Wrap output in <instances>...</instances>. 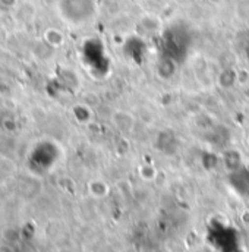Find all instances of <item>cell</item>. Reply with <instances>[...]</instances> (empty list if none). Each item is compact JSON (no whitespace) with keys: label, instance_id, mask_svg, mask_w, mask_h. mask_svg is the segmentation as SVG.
Segmentation results:
<instances>
[{"label":"cell","instance_id":"obj_1","mask_svg":"<svg viewBox=\"0 0 249 252\" xmlns=\"http://www.w3.org/2000/svg\"><path fill=\"white\" fill-rule=\"evenodd\" d=\"M61 12L63 18L69 24H85L90 21L95 12V1L94 0H62L61 1Z\"/></svg>","mask_w":249,"mask_h":252}]
</instances>
